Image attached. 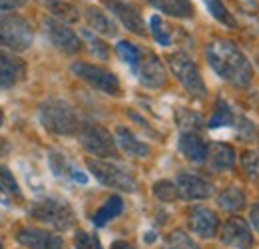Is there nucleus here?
I'll return each mask as SVG.
<instances>
[{"instance_id": "obj_1", "label": "nucleus", "mask_w": 259, "mask_h": 249, "mask_svg": "<svg viewBox=\"0 0 259 249\" xmlns=\"http://www.w3.org/2000/svg\"><path fill=\"white\" fill-rule=\"evenodd\" d=\"M205 58L211 70L229 84L237 88H247L251 84V78H253L251 62L231 40H224V38L211 40L205 46Z\"/></svg>"}, {"instance_id": "obj_2", "label": "nucleus", "mask_w": 259, "mask_h": 249, "mask_svg": "<svg viewBox=\"0 0 259 249\" xmlns=\"http://www.w3.org/2000/svg\"><path fill=\"white\" fill-rule=\"evenodd\" d=\"M38 118L50 134L74 136L80 130V120L70 102L62 98H48L38 106Z\"/></svg>"}, {"instance_id": "obj_3", "label": "nucleus", "mask_w": 259, "mask_h": 249, "mask_svg": "<svg viewBox=\"0 0 259 249\" xmlns=\"http://www.w3.org/2000/svg\"><path fill=\"white\" fill-rule=\"evenodd\" d=\"M28 216L34 221L48 225L56 231H68L76 223V214L72 205L60 197H42L34 201L28 210Z\"/></svg>"}, {"instance_id": "obj_4", "label": "nucleus", "mask_w": 259, "mask_h": 249, "mask_svg": "<svg viewBox=\"0 0 259 249\" xmlns=\"http://www.w3.org/2000/svg\"><path fill=\"white\" fill-rule=\"evenodd\" d=\"M34 30L30 22L12 12H0V48L12 52H24L32 46Z\"/></svg>"}, {"instance_id": "obj_5", "label": "nucleus", "mask_w": 259, "mask_h": 249, "mask_svg": "<svg viewBox=\"0 0 259 249\" xmlns=\"http://www.w3.org/2000/svg\"><path fill=\"white\" fill-rule=\"evenodd\" d=\"M86 165L90 170V174L96 178L102 186L112 187V189H120L126 193H134L138 189L136 178L130 174L126 168L112 163L108 159H98V157H88Z\"/></svg>"}, {"instance_id": "obj_6", "label": "nucleus", "mask_w": 259, "mask_h": 249, "mask_svg": "<svg viewBox=\"0 0 259 249\" xmlns=\"http://www.w3.org/2000/svg\"><path fill=\"white\" fill-rule=\"evenodd\" d=\"M78 140H80L82 148L88 154L98 157V159H114V157H118L116 138L104 126H98V124L80 126Z\"/></svg>"}, {"instance_id": "obj_7", "label": "nucleus", "mask_w": 259, "mask_h": 249, "mask_svg": "<svg viewBox=\"0 0 259 249\" xmlns=\"http://www.w3.org/2000/svg\"><path fill=\"white\" fill-rule=\"evenodd\" d=\"M167 66L171 70V74L176 76V80L186 88V92L195 96V98H203L207 94L205 82L201 78V72L197 68V64L184 52H174L167 56Z\"/></svg>"}, {"instance_id": "obj_8", "label": "nucleus", "mask_w": 259, "mask_h": 249, "mask_svg": "<svg viewBox=\"0 0 259 249\" xmlns=\"http://www.w3.org/2000/svg\"><path fill=\"white\" fill-rule=\"evenodd\" d=\"M72 74L80 80H84L88 86H92L98 92H104L108 96H118L120 94V80L114 72L96 66L90 62H74L70 66Z\"/></svg>"}, {"instance_id": "obj_9", "label": "nucleus", "mask_w": 259, "mask_h": 249, "mask_svg": "<svg viewBox=\"0 0 259 249\" xmlns=\"http://www.w3.org/2000/svg\"><path fill=\"white\" fill-rule=\"evenodd\" d=\"M134 74L146 88H162L167 82V70L163 62L150 50L140 48L138 60L134 64Z\"/></svg>"}, {"instance_id": "obj_10", "label": "nucleus", "mask_w": 259, "mask_h": 249, "mask_svg": "<svg viewBox=\"0 0 259 249\" xmlns=\"http://www.w3.org/2000/svg\"><path fill=\"white\" fill-rule=\"evenodd\" d=\"M42 24H44V34H46V38L50 40V44H52L56 50L64 52L68 56L80 52L82 40L78 38V34L72 30V28H68L64 22H60V20H56V18H52V16H46V18L42 20Z\"/></svg>"}, {"instance_id": "obj_11", "label": "nucleus", "mask_w": 259, "mask_h": 249, "mask_svg": "<svg viewBox=\"0 0 259 249\" xmlns=\"http://www.w3.org/2000/svg\"><path fill=\"white\" fill-rule=\"evenodd\" d=\"M104 6L122 22V26L136 36H148V26L144 22L142 12L124 0H104Z\"/></svg>"}, {"instance_id": "obj_12", "label": "nucleus", "mask_w": 259, "mask_h": 249, "mask_svg": "<svg viewBox=\"0 0 259 249\" xmlns=\"http://www.w3.org/2000/svg\"><path fill=\"white\" fill-rule=\"evenodd\" d=\"M16 241L26 249H64L62 235L38 227H22L16 231Z\"/></svg>"}, {"instance_id": "obj_13", "label": "nucleus", "mask_w": 259, "mask_h": 249, "mask_svg": "<svg viewBox=\"0 0 259 249\" xmlns=\"http://www.w3.org/2000/svg\"><path fill=\"white\" fill-rule=\"evenodd\" d=\"M188 225L201 239H211L215 237V233L220 231V219L215 216L213 210L205 208V205H194L188 212Z\"/></svg>"}, {"instance_id": "obj_14", "label": "nucleus", "mask_w": 259, "mask_h": 249, "mask_svg": "<svg viewBox=\"0 0 259 249\" xmlns=\"http://www.w3.org/2000/svg\"><path fill=\"white\" fill-rule=\"evenodd\" d=\"M220 239L229 245V247L235 249H251L253 247V235H251V229L249 225L243 221L241 218H229L222 225V231H220Z\"/></svg>"}, {"instance_id": "obj_15", "label": "nucleus", "mask_w": 259, "mask_h": 249, "mask_svg": "<svg viewBox=\"0 0 259 249\" xmlns=\"http://www.w3.org/2000/svg\"><path fill=\"white\" fill-rule=\"evenodd\" d=\"M176 187L182 199L195 201V199H207L213 193V184L197 174H180L176 180Z\"/></svg>"}, {"instance_id": "obj_16", "label": "nucleus", "mask_w": 259, "mask_h": 249, "mask_svg": "<svg viewBox=\"0 0 259 249\" xmlns=\"http://www.w3.org/2000/svg\"><path fill=\"white\" fill-rule=\"evenodd\" d=\"M26 62L14 54L0 50V90H10L26 78Z\"/></svg>"}, {"instance_id": "obj_17", "label": "nucleus", "mask_w": 259, "mask_h": 249, "mask_svg": "<svg viewBox=\"0 0 259 249\" xmlns=\"http://www.w3.org/2000/svg\"><path fill=\"white\" fill-rule=\"evenodd\" d=\"M178 148H180L182 156L186 159H190V161H194V163H203L207 159V150L209 148L194 132H182Z\"/></svg>"}, {"instance_id": "obj_18", "label": "nucleus", "mask_w": 259, "mask_h": 249, "mask_svg": "<svg viewBox=\"0 0 259 249\" xmlns=\"http://www.w3.org/2000/svg\"><path fill=\"white\" fill-rule=\"evenodd\" d=\"M116 144L120 146V150L124 154L132 157H148L150 156V146L146 142H142L130 128L126 126H118L116 128Z\"/></svg>"}, {"instance_id": "obj_19", "label": "nucleus", "mask_w": 259, "mask_h": 249, "mask_svg": "<svg viewBox=\"0 0 259 249\" xmlns=\"http://www.w3.org/2000/svg\"><path fill=\"white\" fill-rule=\"evenodd\" d=\"M207 161H209V168L213 172H229L235 165V150H233V146L224 144V142H215L207 150Z\"/></svg>"}, {"instance_id": "obj_20", "label": "nucleus", "mask_w": 259, "mask_h": 249, "mask_svg": "<svg viewBox=\"0 0 259 249\" xmlns=\"http://www.w3.org/2000/svg\"><path fill=\"white\" fill-rule=\"evenodd\" d=\"M84 18H86L88 26L94 32H98V34H102V36L112 38V36L118 34V28H116L114 20L104 10H100L98 6H86L84 8Z\"/></svg>"}, {"instance_id": "obj_21", "label": "nucleus", "mask_w": 259, "mask_h": 249, "mask_svg": "<svg viewBox=\"0 0 259 249\" xmlns=\"http://www.w3.org/2000/svg\"><path fill=\"white\" fill-rule=\"evenodd\" d=\"M150 6L174 18H192L194 16V2L192 0H146Z\"/></svg>"}, {"instance_id": "obj_22", "label": "nucleus", "mask_w": 259, "mask_h": 249, "mask_svg": "<svg viewBox=\"0 0 259 249\" xmlns=\"http://www.w3.org/2000/svg\"><path fill=\"white\" fill-rule=\"evenodd\" d=\"M12 199H22V189L14 174L6 165H0V203L12 205Z\"/></svg>"}, {"instance_id": "obj_23", "label": "nucleus", "mask_w": 259, "mask_h": 249, "mask_svg": "<svg viewBox=\"0 0 259 249\" xmlns=\"http://www.w3.org/2000/svg\"><path fill=\"white\" fill-rule=\"evenodd\" d=\"M245 203H247V197H245L243 189H239L237 186L226 187L218 195V205L222 210H226V212H233V214L235 212H241L245 208Z\"/></svg>"}, {"instance_id": "obj_24", "label": "nucleus", "mask_w": 259, "mask_h": 249, "mask_svg": "<svg viewBox=\"0 0 259 249\" xmlns=\"http://www.w3.org/2000/svg\"><path fill=\"white\" fill-rule=\"evenodd\" d=\"M50 12H52V18L60 20V22H78L80 14H78V8L68 2V0H40Z\"/></svg>"}, {"instance_id": "obj_25", "label": "nucleus", "mask_w": 259, "mask_h": 249, "mask_svg": "<svg viewBox=\"0 0 259 249\" xmlns=\"http://www.w3.org/2000/svg\"><path fill=\"white\" fill-rule=\"evenodd\" d=\"M122 212H124V201H122V197H120V195H112L110 199H106V203L94 214L92 221H94L96 227H104L108 221L118 218Z\"/></svg>"}, {"instance_id": "obj_26", "label": "nucleus", "mask_w": 259, "mask_h": 249, "mask_svg": "<svg viewBox=\"0 0 259 249\" xmlns=\"http://www.w3.org/2000/svg\"><path fill=\"white\" fill-rule=\"evenodd\" d=\"M235 124V116H233V110L229 108V104H227L226 100H218V106H215V112H213V116L209 118V122H207V128L209 130H215V128H222V126H231Z\"/></svg>"}, {"instance_id": "obj_27", "label": "nucleus", "mask_w": 259, "mask_h": 249, "mask_svg": "<svg viewBox=\"0 0 259 249\" xmlns=\"http://www.w3.org/2000/svg\"><path fill=\"white\" fill-rule=\"evenodd\" d=\"M80 34H82L84 42L88 44V50H90V54H92L94 58H100V60H110V46H108L104 40H100L94 32L86 30V28L80 32Z\"/></svg>"}, {"instance_id": "obj_28", "label": "nucleus", "mask_w": 259, "mask_h": 249, "mask_svg": "<svg viewBox=\"0 0 259 249\" xmlns=\"http://www.w3.org/2000/svg\"><path fill=\"white\" fill-rule=\"evenodd\" d=\"M203 2H205V6H207L209 14H211L218 22H222V24L227 26V28H235V26H237L235 18L231 16V12L227 10V6L222 2V0H203Z\"/></svg>"}, {"instance_id": "obj_29", "label": "nucleus", "mask_w": 259, "mask_h": 249, "mask_svg": "<svg viewBox=\"0 0 259 249\" xmlns=\"http://www.w3.org/2000/svg\"><path fill=\"white\" fill-rule=\"evenodd\" d=\"M162 249H199V245L195 243L186 231H182V229H174V231L165 237Z\"/></svg>"}, {"instance_id": "obj_30", "label": "nucleus", "mask_w": 259, "mask_h": 249, "mask_svg": "<svg viewBox=\"0 0 259 249\" xmlns=\"http://www.w3.org/2000/svg\"><path fill=\"white\" fill-rule=\"evenodd\" d=\"M176 118H178V124H180V128L184 132H194V134H197L201 130V126H203L201 116L195 114V112H190V110H178Z\"/></svg>"}, {"instance_id": "obj_31", "label": "nucleus", "mask_w": 259, "mask_h": 249, "mask_svg": "<svg viewBox=\"0 0 259 249\" xmlns=\"http://www.w3.org/2000/svg\"><path fill=\"white\" fill-rule=\"evenodd\" d=\"M150 32H152V36H154V40H156L158 44H162V46L171 44L169 28H167V24L163 22L158 14H154V16L150 18Z\"/></svg>"}, {"instance_id": "obj_32", "label": "nucleus", "mask_w": 259, "mask_h": 249, "mask_svg": "<svg viewBox=\"0 0 259 249\" xmlns=\"http://www.w3.org/2000/svg\"><path fill=\"white\" fill-rule=\"evenodd\" d=\"M154 195L163 201V203H171V201H176L178 197H180V193H178V187L174 182H169V180H160V182H156L154 184Z\"/></svg>"}, {"instance_id": "obj_33", "label": "nucleus", "mask_w": 259, "mask_h": 249, "mask_svg": "<svg viewBox=\"0 0 259 249\" xmlns=\"http://www.w3.org/2000/svg\"><path fill=\"white\" fill-rule=\"evenodd\" d=\"M241 168L249 180L259 178V154L257 152H243L241 156Z\"/></svg>"}, {"instance_id": "obj_34", "label": "nucleus", "mask_w": 259, "mask_h": 249, "mask_svg": "<svg viewBox=\"0 0 259 249\" xmlns=\"http://www.w3.org/2000/svg\"><path fill=\"white\" fill-rule=\"evenodd\" d=\"M74 247L76 249H104L98 235L88 233V231H78L74 235Z\"/></svg>"}, {"instance_id": "obj_35", "label": "nucleus", "mask_w": 259, "mask_h": 249, "mask_svg": "<svg viewBox=\"0 0 259 249\" xmlns=\"http://www.w3.org/2000/svg\"><path fill=\"white\" fill-rule=\"evenodd\" d=\"M116 50H118L120 58L134 68V64H136V60H138V54H140V48L134 46L132 42H128V40H120L118 46H116Z\"/></svg>"}, {"instance_id": "obj_36", "label": "nucleus", "mask_w": 259, "mask_h": 249, "mask_svg": "<svg viewBox=\"0 0 259 249\" xmlns=\"http://www.w3.org/2000/svg\"><path fill=\"white\" fill-rule=\"evenodd\" d=\"M235 126H237V134L241 140H253V134H255V126L253 122H249L247 118H237L235 120Z\"/></svg>"}, {"instance_id": "obj_37", "label": "nucleus", "mask_w": 259, "mask_h": 249, "mask_svg": "<svg viewBox=\"0 0 259 249\" xmlns=\"http://www.w3.org/2000/svg\"><path fill=\"white\" fill-rule=\"evenodd\" d=\"M50 165H52V172L56 174V176H64L70 172V168L66 165V159L62 157V154H58V152H52L50 154Z\"/></svg>"}, {"instance_id": "obj_38", "label": "nucleus", "mask_w": 259, "mask_h": 249, "mask_svg": "<svg viewBox=\"0 0 259 249\" xmlns=\"http://www.w3.org/2000/svg\"><path fill=\"white\" fill-rule=\"evenodd\" d=\"M28 0H0V12H10L16 8H22Z\"/></svg>"}, {"instance_id": "obj_39", "label": "nucleus", "mask_w": 259, "mask_h": 249, "mask_svg": "<svg viewBox=\"0 0 259 249\" xmlns=\"http://www.w3.org/2000/svg\"><path fill=\"white\" fill-rule=\"evenodd\" d=\"M68 176H70L74 182H78V184H88V176H86V174H82V172H80V170H76V168H70Z\"/></svg>"}, {"instance_id": "obj_40", "label": "nucleus", "mask_w": 259, "mask_h": 249, "mask_svg": "<svg viewBox=\"0 0 259 249\" xmlns=\"http://www.w3.org/2000/svg\"><path fill=\"white\" fill-rule=\"evenodd\" d=\"M249 221H251V225L259 231V203L251 205V210H249Z\"/></svg>"}, {"instance_id": "obj_41", "label": "nucleus", "mask_w": 259, "mask_h": 249, "mask_svg": "<svg viewBox=\"0 0 259 249\" xmlns=\"http://www.w3.org/2000/svg\"><path fill=\"white\" fill-rule=\"evenodd\" d=\"M8 152H10V144L4 138H0V157H4Z\"/></svg>"}, {"instance_id": "obj_42", "label": "nucleus", "mask_w": 259, "mask_h": 249, "mask_svg": "<svg viewBox=\"0 0 259 249\" xmlns=\"http://www.w3.org/2000/svg\"><path fill=\"white\" fill-rule=\"evenodd\" d=\"M110 249H136V247L132 243H128V241H114Z\"/></svg>"}, {"instance_id": "obj_43", "label": "nucleus", "mask_w": 259, "mask_h": 249, "mask_svg": "<svg viewBox=\"0 0 259 249\" xmlns=\"http://www.w3.org/2000/svg\"><path fill=\"white\" fill-rule=\"evenodd\" d=\"M152 241H156V233H154V231H148V235H146V243H152Z\"/></svg>"}, {"instance_id": "obj_44", "label": "nucleus", "mask_w": 259, "mask_h": 249, "mask_svg": "<svg viewBox=\"0 0 259 249\" xmlns=\"http://www.w3.org/2000/svg\"><path fill=\"white\" fill-rule=\"evenodd\" d=\"M4 124V112H2V110H0V126Z\"/></svg>"}, {"instance_id": "obj_45", "label": "nucleus", "mask_w": 259, "mask_h": 249, "mask_svg": "<svg viewBox=\"0 0 259 249\" xmlns=\"http://www.w3.org/2000/svg\"><path fill=\"white\" fill-rule=\"evenodd\" d=\"M257 68H259V56H257Z\"/></svg>"}, {"instance_id": "obj_46", "label": "nucleus", "mask_w": 259, "mask_h": 249, "mask_svg": "<svg viewBox=\"0 0 259 249\" xmlns=\"http://www.w3.org/2000/svg\"><path fill=\"white\" fill-rule=\"evenodd\" d=\"M0 249H2V243H0Z\"/></svg>"}]
</instances>
